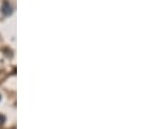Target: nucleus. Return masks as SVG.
<instances>
[{
  "label": "nucleus",
  "mask_w": 146,
  "mask_h": 129,
  "mask_svg": "<svg viewBox=\"0 0 146 129\" xmlns=\"http://www.w3.org/2000/svg\"><path fill=\"white\" fill-rule=\"evenodd\" d=\"M4 121H5V117H4L3 115H0V125H3Z\"/></svg>",
  "instance_id": "obj_2"
},
{
  "label": "nucleus",
  "mask_w": 146,
  "mask_h": 129,
  "mask_svg": "<svg viewBox=\"0 0 146 129\" xmlns=\"http://www.w3.org/2000/svg\"><path fill=\"white\" fill-rule=\"evenodd\" d=\"M0 99H1V95H0Z\"/></svg>",
  "instance_id": "obj_3"
},
{
  "label": "nucleus",
  "mask_w": 146,
  "mask_h": 129,
  "mask_svg": "<svg viewBox=\"0 0 146 129\" xmlns=\"http://www.w3.org/2000/svg\"><path fill=\"white\" fill-rule=\"evenodd\" d=\"M3 13L5 16H8V15H11V13H12V7L9 5V3H4L3 4Z\"/></svg>",
  "instance_id": "obj_1"
}]
</instances>
